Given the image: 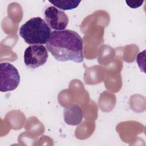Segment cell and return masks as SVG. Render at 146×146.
<instances>
[{
    "label": "cell",
    "mask_w": 146,
    "mask_h": 146,
    "mask_svg": "<svg viewBox=\"0 0 146 146\" xmlns=\"http://www.w3.org/2000/svg\"><path fill=\"white\" fill-rule=\"evenodd\" d=\"M47 50L59 62L71 60L82 63L84 60L83 40L75 31H53L46 43Z\"/></svg>",
    "instance_id": "6da1fadb"
},
{
    "label": "cell",
    "mask_w": 146,
    "mask_h": 146,
    "mask_svg": "<svg viewBox=\"0 0 146 146\" xmlns=\"http://www.w3.org/2000/svg\"><path fill=\"white\" fill-rule=\"evenodd\" d=\"M51 29L40 17H34L21 26L19 35L25 42L30 45L43 44L48 40Z\"/></svg>",
    "instance_id": "7a4b0ae2"
},
{
    "label": "cell",
    "mask_w": 146,
    "mask_h": 146,
    "mask_svg": "<svg viewBox=\"0 0 146 146\" xmlns=\"http://www.w3.org/2000/svg\"><path fill=\"white\" fill-rule=\"evenodd\" d=\"M20 75L18 70L8 62L0 64V91L6 92L15 90L20 83Z\"/></svg>",
    "instance_id": "3957f363"
},
{
    "label": "cell",
    "mask_w": 146,
    "mask_h": 146,
    "mask_svg": "<svg viewBox=\"0 0 146 146\" xmlns=\"http://www.w3.org/2000/svg\"><path fill=\"white\" fill-rule=\"evenodd\" d=\"M48 56V51L43 44H32L24 52V62L30 68H36L44 64Z\"/></svg>",
    "instance_id": "277c9868"
},
{
    "label": "cell",
    "mask_w": 146,
    "mask_h": 146,
    "mask_svg": "<svg viewBox=\"0 0 146 146\" xmlns=\"http://www.w3.org/2000/svg\"><path fill=\"white\" fill-rule=\"evenodd\" d=\"M44 17L46 23L55 31L64 30L68 23V18L66 13L54 6H49L44 10Z\"/></svg>",
    "instance_id": "5b68a950"
},
{
    "label": "cell",
    "mask_w": 146,
    "mask_h": 146,
    "mask_svg": "<svg viewBox=\"0 0 146 146\" xmlns=\"http://www.w3.org/2000/svg\"><path fill=\"white\" fill-rule=\"evenodd\" d=\"M64 120L66 123L71 125L79 124L83 115L81 108L77 104H71L64 110Z\"/></svg>",
    "instance_id": "8992f818"
},
{
    "label": "cell",
    "mask_w": 146,
    "mask_h": 146,
    "mask_svg": "<svg viewBox=\"0 0 146 146\" xmlns=\"http://www.w3.org/2000/svg\"><path fill=\"white\" fill-rule=\"evenodd\" d=\"M48 1L54 5L55 7L63 10H70L75 9L81 2L80 1L77 0H49Z\"/></svg>",
    "instance_id": "52a82bcc"
},
{
    "label": "cell",
    "mask_w": 146,
    "mask_h": 146,
    "mask_svg": "<svg viewBox=\"0 0 146 146\" xmlns=\"http://www.w3.org/2000/svg\"><path fill=\"white\" fill-rule=\"evenodd\" d=\"M144 1L143 0H139V1H125L126 4L132 9H136L137 7H139L142 5Z\"/></svg>",
    "instance_id": "ba28073f"
}]
</instances>
